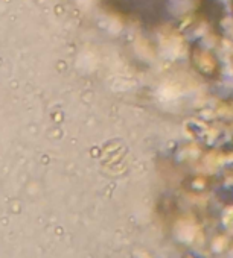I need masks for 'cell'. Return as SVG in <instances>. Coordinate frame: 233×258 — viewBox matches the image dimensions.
Here are the masks:
<instances>
[{
    "label": "cell",
    "mask_w": 233,
    "mask_h": 258,
    "mask_svg": "<svg viewBox=\"0 0 233 258\" xmlns=\"http://www.w3.org/2000/svg\"><path fill=\"white\" fill-rule=\"evenodd\" d=\"M192 62L195 69L204 76H215L218 73L216 56L206 49H195L192 52Z\"/></svg>",
    "instance_id": "obj_1"
},
{
    "label": "cell",
    "mask_w": 233,
    "mask_h": 258,
    "mask_svg": "<svg viewBox=\"0 0 233 258\" xmlns=\"http://www.w3.org/2000/svg\"><path fill=\"white\" fill-rule=\"evenodd\" d=\"M188 258H195V256H192V255H189V256H188Z\"/></svg>",
    "instance_id": "obj_2"
}]
</instances>
